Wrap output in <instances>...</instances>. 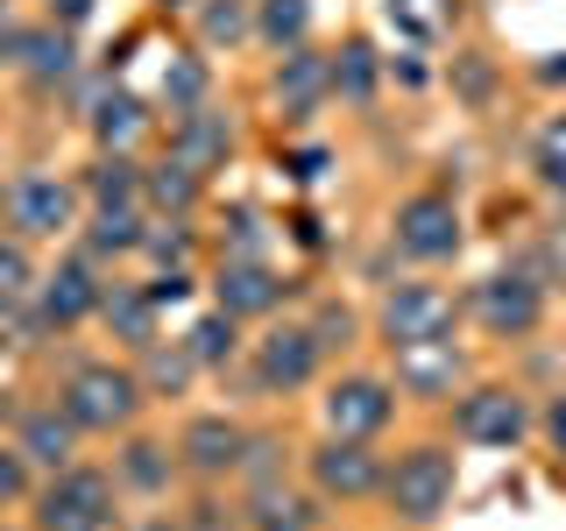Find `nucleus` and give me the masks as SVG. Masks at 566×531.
Here are the masks:
<instances>
[{
    "label": "nucleus",
    "instance_id": "obj_28",
    "mask_svg": "<svg viewBox=\"0 0 566 531\" xmlns=\"http://www.w3.org/2000/svg\"><path fill=\"white\" fill-rule=\"evenodd\" d=\"M524 177H531V191H538L545 206H566V106H553V114L531 128V142H524Z\"/></svg>",
    "mask_w": 566,
    "mask_h": 531
},
{
    "label": "nucleus",
    "instance_id": "obj_34",
    "mask_svg": "<svg viewBox=\"0 0 566 531\" xmlns=\"http://www.w3.org/2000/svg\"><path fill=\"white\" fill-rule=\"evenodd\" d=\"M170 531H248L234 489H185L170 503Z\"/></svg>",
    "mask_w": 566,
    "mask_h": 531
},
{
    "label": "nucleus",
    "instance_id": "obj_10",
    "mask_svg": "<svg viewBox=\"0 0 566 531\" xmlns=\"http://www.w3.org/2000/svg\"><path fill=\"white\" fill-rule=\"evenodd\" d=\"M382 468H389V454H382V439H333V433H318L297 447V475H305V489L318 496L326 510H376L382 503Z\"/></svg>",
    "mask_w": 566,
    "mask_h": 531
},
{
    "label": "nucleus",
    "instance_id": "obj_18",
    "mask_svg": "<svg viewBox=\"0 0 566 531\" xmlns=\"http://www.w3.org/2000/svg\"><path fill=\"white\" fill-rule=\"evenodd\" d=\"M8 439L29 454V468H35V475H57V468H71V460L85 454V433L64 418V404L50 397V389H43V397H22V404H14Z\"/></svg>",
    "mask_w": 566,
    "mask_h": 531
},
{
    "label": "nucleus",
    "instance_id": "obj_12",
    "mask_svg": "<svg viewBox=\"0 0 566 531\" xmlns=\"http://www.w3.org/2000/svg\"><path fill=\"white\" fill-rule=\"evenodd\" d=\"M0 227L22 235L29 248L43 241H78L85 227V191L78 177H57V170H14L0 185Z\"/></svg>",
    "mask_w": 566,
    "mask_h": 531
},
{
    "label": "nucleus",
    "instance_id": "obj_27",
    "mask_svg": "<svg viewBox=\"0 0 566 531\" xmlns=\"http://www.w3.org/2000/svg\"><path fill=\"white\" fill-rule=\"evenodd\" d=\"M85 191V212L93 206H142V156L135 149H93L85 170H71Z\"/></svg>",
    "mask_w": 566,
    "mask_h": 531
},
{
    "label": "nucleus",
    "instance_id": "obj_25",
    "mask_svg": "<svg viewBox=\"0 0 566 531\" xmlns=\"http://www.w3.org/2000/svg\"><path fill=\"white\" fill-rule=\"evenodd\" d=\"M142 206H149L156 220H199L206 212V177L164 149L156 164H142Z\"/></svg>",
    "mask_w": 566,
    "mask_h": 531
},
{
    "label": "nucleus",
    "instance_id": "obj_11",
    "mask_svg": "<svg viewBox=\"0 0 566 531\" xmlns=\"http://www.w3.org/2000/svg\"><path fill=\"white\" fill-rule=\"evenodd\" d=\"M468 326V305H460V291H447L432 270L418 277H389L376 291V305H368V333H376L382 347H411V341H447V333Z\"/></svg>",
    "mask_w": 566,
    "mask_h": 531
},
{
    "label": "nucleus",
    "instance_id": "obj_46",
    "mask_svg": "<svg viewBox=\"0 0 566 531\" xmlns=\"http://www.w3.org/2000/svg\"><path fill=\"white\" fill-rule=\"evenodd\" d=\"M326 531H333V524H326ZM340 531H354V524H340Z\"/></svg>",
    "mask_w": 566,
    "mask_h": 531
},
{
    "label": "nucleus",
    "instance_id": "obj_40",
    "mask_svg": "<svg viewBox=\"0 0 566 531\" xmlns=\"http://www.w3.org/2000/svg\"><path fill=\"white\" fill-rule=\"evenodd\" d=\"M389 22H397L403 35H418V43H432V35L453 22V8L447 0H389Z\"/></svg>",
    "mask_w": 566,
    "mask_h": 531
},
{
    "label": "nucleus",
    "instance_id": "obj_47",
    "mask_svg": "<svg viewBox=\"0 0 566 531\" xmlns=\"http://www.w3.org/2000/svg\"><path fill=\"white\" fill-rule=\"evenodd\" d=\"M0 14H8V0H0Z\"/></svg>",
    "mask_w": 566,
    "mask_h": 531
},
{
    "label": "nucleus",
    "instance_id": "obj_9",
    "mask_svg": "<svg viewBox=\"0 0 566 531\" xmlns=\"http://www.w3.org/2000/svg\"><path fill=\"white\" fill-rule=\"evenodd\" d=\"M312 412H318V433H333V439H389V425L403 412V389L389 368L340 362V368H326Z\"/></svg>",
    "mask_w": 566,
    "mask_h": 531
},
{
    "label": "nucleus",
    "instance_id": "obj_26",
    "mask_svg": "<svg viewBox=\"0 0 566 531\" xmlns=\"http://www.w3.org/2000/svg\"><path fill=\"white\" fill-rule=\"evenodd\" d=\"M177 341H185V354L206 368V376H227V368H241V347H248V341H241V319H234V312H220L212 298H206L199 312H191V326L177 333Z\"/></svg>",
    "mask_w": 566,
    "mask_h": 531
},
{
    "label": "nucleus",
    "instance_id": "obj_8",
    "mask_svg": "<svg viewBox=\"0 0 566 531\" xmlns=\"http://www.w3.org/2000/svg\"><path fill=\"white\" fill-rule=\"evenodd\" d=\"M177 439V468H185V489H234L248 439H255V418L227 412V404H185L170 425Z\"/></svg>",
    "mask_w": 566,
    "mask_h": 531
},
{
    "label": "nucleus",
    "instance_id": "obj_41",
    "mask_svg": "<svg viewBox=\"0 0 566 531\" xmlns=\"http://www.w3.org/2000/svg\"><path fill=\"white\" fill-rule=\"evenodd\" d=\"M93 8H99V0H43V22H57V29L78 35L85 22H93Z\"/></svg>",
    "mask_w": 566,
    "mask_h": 531
},
{
    "label": "nucleus",
    "instance_id": "obj_43",
    "mask_svg": "<svg viewBox=\"0 0 566 531\" xmlns=\"http://www.w3.org/2000/svg\"><path fill=\"white\" fill-rule=\"evenodd\" d=\"M0 531H29V518H8V524H0Z\"/></svg>",
    "mask_w": 566,
    "mask_h": 531
},
{
    "label": "nucleus",
    "instance_id": "obj_4",
    "mask_svg": "<svg viewBox=\"0 0 566 531\" xmlns=\"http://www.w3.org/2000/svg\"><path fill=\"white\" fill-rule=\"evenodd\" d=\"M22 518H29V531H120L135 518V503L120 496V482H114L106 460L78 454L71 468H57V475L35 482Z\"/></svg>",
    "mask_w": 566,
    "mask_h": 531
},
{
    "label": "nucleus",
    "instance_id": "obj_1",
    "mask_svg": "<svg viewBox=\"0 0 566 531\" xmlns=\"http://www.w3.org/2000/svg\"><path fill=\"white\" fill-rule=\"evenodd\" d=\"M50 397L64 404V418L78 425L85 439H120L128 425H142L156 412L149 383H142L135 354L120 347H78L57 362V376H50Z\"/></svg>",
    "mask_w": 566,
    "mask_h": 531
},
{
    "label": "nucleus",
    "instance_id": "obj_35",
    "mask_svg": "<svg viewBox=\"0 0 566 531\" xmlns=\"http://www.w3.org/2000/svg\"><path fill=\"white\" fill-rule=\"evenodd\" d=\"M297 43H312V0H255V50L283 58Z\"/></svg>",
    "mask_w": 566,
    "mask_h": 531
},
{
    "label": "nucleus",
    "instance_id": "obj_44",
    "mask_svg": "<svg viewBox=\"0 0 566 531\" xmlns=\"http://www.w3.org/2000/svg\"><path fill=\"white\" fill-rule=\"evenodd\" d=\"M164 8H185V14H191V8H199V0H164Z\"/></svg>",
    "mask_w": 566,
    "mask_h": 531
},
{
    "label": "nucleus",
    "instance_id": "obj_38",
    "mask_svg": "<svg viewBox=\"0 0 566 531\" xmlns=\"http://www.w3.org/2000/svg\"><path fill=\"white\" fill-rule=\"evenodd\" d=\"M35 482H43V475L29 468V454L14 447L8 433H0V503H8L14 518H22V510H29V496H35Z\"/></svg>",
    "mask_w": 566,
    "mask_h": 531
},
{
    "label": "nucleus",
    "instance_id": "obj_39",
    "mask_svg": "<svg viewBox=\"0 0 566 531\" xmlns=\"http://www.w3.org/2000/svg\"><path fill=\"white\" fill-rule=\"evenodd\" d=\"M538 447H545V460H553V475L566 482V383L538 397Z\"/></svg>",
    "mask_w": 566,
    "mask_h": 531
},
{
    "label": "nucleus",
    "instance_id": "obj_23",
    "mask_svg": "<svg viewBox=\"0 0 566 531\" xmlns=\"http://www.w3.org/2000/svg\"><path fill=\"white\" fill-rule=\"evenodd\" d=\"M149 220H156L149 206H93L71 248H85L99 270H106V262H135V256H142V241H149Z\"/></svg>",
    "mask_w": 566,
    "mask_h": 531
},
{
    "label": "nucleus",
    "instance_id": "obj_14",
    "mask_svg": "<svg viewBox=\"0 0 566 531\" xmlns=\"http://www.w3.org/2000/svg\"><path fill=\"white\" fill-rule=\"evenodd\" d=\"M35 319H43L50 333H78V326H99V305H106V270L85 248L64 241V256L43 270V283H35Z\"/></svg>",
    "mask_w": 566,
    "mask_h": 531
},
{
    "label": "nucleus",
    "instance_id": "obj_31",
    "mask_svg": "<svg viewBox=\"0 0 566 531\" xmlns=\"http://www.w3.org/2000/svg\"><path fill=\"white\" fill-rule=\"evenodd\" d=\"M191 35H199V50H248L255 43V0H199Z\"/></svg>",
    "mask_w": 566,
    "mask_h": 531
},
{
    "label": "nucleus",
    "instance_id": "obj_24",
    "mask_svg": "<svg viewBox=\"0 0 566 531\" xmlns=\"http://www.w3.org/2000/svg\"><path fill=\"white\" fill-rule=\"evenodd\" d=\"M149 128H156L149 100L128 93V85H99V93L85 100V135H93V149H135Z\"/></svg>",
    "mask_w": 566,
    "mask_h": 531
},
{
    "label": "nucleus",
    "instance_id": "obj_29",
    "mask_svg": "<svg viewBox=\"0 0 566 531\" xmlns=\"http://www.w3.org/2000/svg\"><path fill=\"white\" fill-rule=\"evenodd\" d=\"M135 368H142V383H149L156 404H185L191 389L206 383V368L185 354V341H156L149 354H135Z\"/></svg>",
    "mask_w": 566,
    "mask_h": 531
},
{
    "label": "nucleus",
    "instance_id": "obj_5",
    "mask_svg": "<svg viewBox=\"0 0 566 531\" xmlns=\"http://www.w3.org/2000/svg\"><path fill=\"white\" fill-rule=\"evenodd\" d=\"M447 425H453L460 447H474V454L538 447V389L517 383V376H474L447 404Z\"/></svg>",
    "mask_w": 566,
    "mask_h": 531
},
{
    "label": "nucleus",
    "instance_id": "obj_32",
    "mask_svg": "<svg viewBox=\"0 0 566 531\" xmlns=\"http://www.w3.org/2000/svg\"><path fill=\"white\" fill-rule=\"evenodd\" d=\"M524 270H538V283H545V291H566V206H545V220L538 227H531V235H524Z\"/></svg>",
    "mask_w": 566,
    "mask_h": 531
},
{
    "label": "nucleus",
    "instance_id": "obj_30",
    "mask_svg": "<svg viewBox=\"0 0 566 531\" xmlns=\"http://www.w3.org/2000/svg\"><path fill=\"white\" fill-rule=\"evenodd\" d=\"M305 326L318 333V347H326L333 362H347V354L361 347V341H376V333H368V312H361V305H347V298H333V291L305 305Z\"/></svg>",
    "mask_w": 566,
    "mask_h": 531
},
{
    "label": "nucleus",
    "instance_id": "obj_6",
    "mask_svg": "<svg viewBox=\"0 0 566 531\" xmlns=\"http://www.w3.org/2000/svg\"><path fill=\"white\" fill-rule=\"evenodd\" d=\"M460 305H468V326L495 347H531L553 326V291H545L538 270H524V262H503V270L474 277L468 291H460Z\"/></svg>",
    "mask_w": 566,
    "mask_h": 531
},
{
    "label": "nucleus",
    "instance_id": "obj_33",
    "mask_svg": "<svg viewBox=\"0 0 566 531\" xmlns=\"http://www.w3.org/2000/svg\"><path fill=\"white\" fill-rule=\"evenodd\" d=\"M376 79H382L376 43H368V35H347V43L333 50V100L368 106V100H376Z\"/></svg>",
    "mask_w": 566,
    "mask_h": 531
},
{
    "label": "nucleus",
    "instance_id": "obj_20",
    "mask_svg": "<svg viewBox=\"0 0 566 531\" xmlns=\"http://www.w3.org/2000/svg\"><path fill=\"white\" fill-rule=\"evenodd\" d=\"M99 333L120 354H149L164 341V305L142 277H106V305H99Z\"/></svg>",
    "mask_w": 566,
    "mask_h": 531
},
{
    "label": "nucleus",
    "instance_id": "obj_16",
    "mask_svg": "<svg viewBox=\"0 0 566 531\" xmlns=\"http://www.w3.org/2000/svg\"><path fill=\"white\" fill-rule=\"evenodd\" d=\"M206 298L220 312H234L241 326H262V319L283 312V298H291V277L276 270V256H220L206 270Z\"/></svg>",
    "mask_w": 566,
    "mask_h": 531
},
{
    "label": "nucleus",
    "instance_id": "obj_21",
    "mask_svg": "<svg viewBox=\"0 0 566 531\" xmlns=\"http://www.w3.org/2000/svg\"><path fill=\"white\" fill-rule=\"evenodd\" d=\"M270 100H276V114L312 121L318 106L333 100V58H326V50H312V43L283 50V58L270 64Z\"/></svg>",
    "mask_w": 566,
    "mask_h": 531
},
{
    "label": "nucleus",
    "instance_id": "obj_36",
    "mask_svg": "<svg viewBox=\"0 0 566 531\" xmlns=\"http://www.w3.org/2000/svg\"><path fill=\"white\" fill-rule=\"evenodd\" d=\"M35 283H43V262H35V248H29L22 235H8V227H0V319L22 312L29 298H35Z\"/></svg>",
    "mask_w": 566,
    "mask_h": 531
},
{
    "label": "nucleus",
    "instance_id": "obj_45",
    "mask_svg": "<svg viewBox=\"0 0 566 531\" xmlns=\"http://www.w3.org/2000/svg\"><path fill=\"white\" fill-rule=\"evenodd\" d=\"M8 518H14V510H8V503H0V524H8Z\"/></svg>",
    "mask_w": 566,
    "mask_h": 531
},
{
    "label": "nucleus",
    "instance_id": "obj_19",
    "mask_svg": "<svg viewBox=\"0 0 566 531\" xmlns=\"http://www.w3.org/2000/svg\"><path fill=\"white\" fill-rule=\"evenodd\" d=\"M234 149H241V128H234V114H227L220 100L191 106V114H170V156H177V164H191L199 177L227 170V164H234Z\"/></svg>",
    "mask_w": 566,
    "mask_h": 531
},
{
    "label": "nucleus",
    "instance_id": "obj_2",
    "mask_svg": "<svg viewBox=\"0 0 566 531\" xmlns=\"http://www.w3.org/2000/svg\"><path fill=\"white\" fill-rule=\"evenodd\" d=\"M460 496V439L453 433H418L389 454L382 468V524L389 531H439Z\"/></svg>",
    "mask_w": 566,
    "mask_h": 531
},
{
    "label": "nucleus",
    "instance_id": "obj_3",
    "mask_svg": "<svg viewBox=\"0 0 566 531\" xmlns=\"http://www.w3.org/2000/svg\"><path fill=\"white\" fill-rule=\"evenodd\" d=\"M333 354L318 347V333L305 326V312H276L255 326V341L241 347V383L255 404H283V397H305V389L326 383Z\"/></svg>",
    "mask_w": 566,
    "mask_h": 531
},
{
    "label": "nucleus",
    "instance_id": "obj_7",
    "mask_svg": "<svg viewBox=\"0 0 566 531\" xmlns=\"http://www.w3.org/2000/svg\"><path fill=\"white\" fill-rule=\"evenodd\" d=\"M389 248H397L411 270H447L468 248V206H460L453 185H411L382 220Z\"/></svg>",
    "mask_w": 566,
    "mask_h": 531
},
{
    "label": "nucleus",
    "instance_id": "obj_37",
    "mask_svg": "<svg viewBox=\"0 0 566 531\" xmlns=\"http://www.w3.org/2000/svg\"><path fill=\"white\" fill-rule=\"evenodd\" d=\"M212 100V71H206V50H185L177 64H164V106L170 114H191V106Z\"/></svg>",
    "mask_w": 566,
    "mask_h": 531
},
{
    "label": "nucleus",
    "instance_id": "obj_22",
    "mask_svg": "<svg viewBox=\"0 0 566 531\" xmlns=\"http://www.w3.org/2000/svg\"><path fill=\"white\" fill-rule=\"evenodd\" d=\"M8 64L22 71L35 93H57V85H71V71H78V43H71V29H57V22H35V29L14 35Z\"/></svg>",
    "mask_w": 566,
    "mask_h": 531
},
{
    "label": "nucleus",
    "instance_id": "obj_42",
    "mask_svg": "<svg viewBox=\"0 0 566 531\" xmlns=\"http://www.w3.org/2000/svg\"><path fill=\"white\" fill-rule=\"evenodd\" d=\"M453 71H460V85H468V100L482 106V93H489V64H482V50H460Z\"/></svg>",
    "mask_w": 566,
    "mask_h": 531
},
{
    "label": "nucleus",
    "instance_id": "obj_13",
    "mask_svg": "<svg viewBox=\"0 0 566 531\" xmlns=\"http://www.w3.org/2000/svg\"><path fill=\"white\" fill-rule=\"evenodd\" d=\"M106 468H114V482L120 496H128L135 510H156V503H177L185 496V468H177V439H170V425H128L120 439H106Z\"/></svg>",
    "mask_w": 566,
    "mask_h": 531
},
{
    "label": "nucleus",
    "instance_id": "obj_17",
    "mask_svg": "<svg viewBox=\"0 0 566 531\" xmlns=\"http://www.w3.org/2000/svg\"><path fill=\"white\" fill-rule=\"evenodd\" d=\"M234 503H241L248 531H326V518H333V510L305 489L297 468L291 475H262V482H241Z\"/></svg>",
    "mask_w": 566,
    "mask_h": 531
},
{
    "label": "nucleus",
    "instance_id": "obj_15",
    "mask_svg": "<svg viewBox=\"0 0 566 531\" xmlns=\"http://www.w3.org/2000/svg\"><path fill=\"white\" fill-rule=\"evenodd\" d=\"M382 354H389V376H397L403 404H453L460 389L482 376L460 333H447V341H411V347H382Z\"/></svg>",
    "mask_w": 566,
    "mask_h": 531
},
{
    "label": "nucleus",
    "instance_id": "obj_48",
    "mask_svg": "<svg viewBox=\"0 0 566 531\" xmlns=\"http://www.w3.org/2000/svg\"><path fill=\"white\" fill-rule=\"evenodd\" d=\"M559 347H566V341H559Z\"/></svg>",
    "mask_w": 566,
    "mask_h": 531
}]
</instances>
